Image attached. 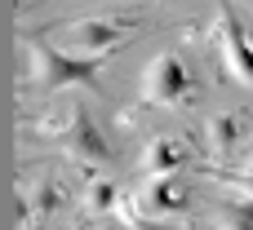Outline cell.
<instances>
[{
	"label": "cell",
	"instance_id": "cell-6",
	"mask_svg": "<svg viewBox=\"0 0 253 230\" xmlns=\"http://www.w3.org/2000/svg\"><path fill=\"white\" fill-rule=\"evenodd\" d=\"M93 66L98 62H67V58H53V80L67 84V80H93Z\"/></svg>",
	"mask_w": 253,
	"mask_h": 230
},
{
	"label": "cell",
	"instance_id": "cell-8",
	"mask_svg": "<svg viewBox=\"0 0 253 230\" xmlns=\"http://www.w3.org/2000/svg\"><path fill=\"white\" fill-rule=\"evenodd\" d=\"M76 142H80V151H89V155H98V160H107V142L98 137V129H93L89 120H80V133H76Z\"/></svg>",
	"mask_w": 253,
	"mask_h": 230
},
{
	"label": "cell",
	"instance_id": "cell-1",
	"mask_svg": "<svg viewBox=\"0 0 253 230\" xmlns=\"http://www.w3.org/2000/svg\"><path fill=\"white\" fill-rule=\"evenodd\" d=\"M147 93L156 102H182L191 93V71L182 66V58L173 53H160L151 66H147Z\"/></svg>",
	"mask_w": 253,
	"mask_h": 230
},
{
	"label": "cell",
	"instance_id": "cell-2",
	"mask_svg": "<svg viewBox=\"0 0 253 230\" xmlns=\"http://www.w3.org/2000/svg\"><path fill=\"white\" fill-rule=\"evenodd\" d=\"M187 164V151L173 142V137H156L151 151H147V168L151 177H178V168Z\"/></svg>",
	"mask_w": 253,
	"mask_h": 230
},
{
	"label": "cell",
	"instance_id": "cell-10",
	"mask_svg": "<svg viewBox=\"0 0 253 230\" xmlns=\"http://www.w3.org/2000/svg\"><path fill=\"white\" fill-rule=\"evenodd\" d=\"M111 199H116L111 182H93V191H89V208H93V213H107V208H111Z\"/></svg>",
	"mask_w": 253,
	"mask_h": 230
},
{
	"label": "cell",
	"instance_id": "cell-7",
	"mask_svg": "<svg viewBox=\"0 0 253 230\" xmlns=\"http://www.w3.org/2000/svg\"><path fill=\"white\" fill-rule=\"evenodd\" d=\"M222 226L227 230H253V204H227L222 208Z\"/></svg>",
	"mask_w": 253,
	"mask_h": 230
},
{
	"label": "cell",
	"instance_id": "cell-4",
	"mask_svg": "<svg viewBox=\"0 0 253 230\" xmlns=\"http://www.w3.org/2000/svg\"><path fill=\"white\" fill-rule=\"evenodd\" d=\"M227 49H231L236 71L253 84V49H249V40H245V31H240V22H231V27H227Z\"/></svg>",
	"mask_w": 253,
	"mask_h": 230
},
{
	"label": "cell",
	"instance_id": "cell-9",
	"mask_svg": "<svg viewBox=\"0 0 253 230\" xmlns=\"http://www.w3.org/2000/svg\"><path fill=\"white\" fill-rule=\"evenodd\" d=\"M236 133H240V129H236V120H231V115H218V120H213V146H218V151L236 146Z\"/></svg>",
	"mask_w": 253,
	"mask_h": 230
},
{
	"label": "cell",
	"instance_id": "cell-3",
	"mask_svg": "<svg viewBox=\"0 0 253 230\" xmlns=\"http://www.w3.org/2000/svg\"><path fill=\"white\" fill-rule=\"evenodd\" d=\"M147 204H151L156 213H182V208H187V186H182L178 177H151Z\"/></svg>",
	"mask_w": 253,
	"mask_h": 230
},
{
	"label": "cell",
	"instance_id": "cell-5",
	"mask_svg": "<svg viewBox=\"0 0 253 230\" xmlns=\"http://www.w3.org/2000/svg\"><path fill=\"white\" fill-rule=\"evenodd\" d=\"M120 35H125V31L111 27V22H89V27L80 31V44H84V49H111Z\"/></svg>",
	"mask_w": 253,
	"mask_h": 230
}]
</instances>
